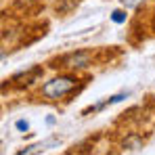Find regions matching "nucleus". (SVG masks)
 Segmentation results:
<instances>
[{
	"label": "nucleus",
	"instance_id": "obj_1",
	"mask_svg": "<svg viewBox=\"0 0 155 155\" xmlns=\"http://www.w3.org/2000/svg\"><path fill=\"white\" fill-rule=\"evenodd\" d=\"M78 80L76 76H59V78H52L48 80L44 86H42V97H46L48 101H59L67 94L74 92V88L78 86Z\"/></svg>",
	"mask_w": 155,
	"mask_h": 155
},
{
	"label": "nucleus",
	"instance_id": "obj_2",
	"mask_svg": "<svg viewBox=\"0 0 155 155\" xmlns=\"http://www.w3.org/2000/svg\"><path fill=\"white\" fill-rule=\"evenodd\" d=\"M92 59H94V54L90 51H76L57 59L52 67H57V69H84L92 63Z\"/></svg>",
	"mask_w": 155,
	"mask_h": 155
},
{
	"label": "nucleus",
	"instance_id": "obj_3",
	"mask_svg": "<svg viewBox=\"0 0 155 155\" xmlns=\"http://www.w3.org/2000/svg\"><path fill=\"white\" fill-rule=\"evenodd\" d=\"M122 99H126V94H115V97H109L107 101H103V103H99V105H94V107H90V111H101V109H105V107H109V105H113V103H120Z\"/></svg>",
	"mask_w": 155,
	"mask_h": 155
},
{
	"label": "nucleus",
	"instance_id": "obj_4",
	"mask_svg": "<svg viewBox=\"0 0 155 155\" xmlns=\"http://www.w3.org/2000/svg\"><path fill=\"white\" fill-rule=\"evenodd\" d=\"M111 19H113L115 23H124V21H126V13H124V11H113V13H111Z\"/></svg>",
	"mask_w": 155,
	"mask_h": 155
},
{
	"label": "nucleus",
	"instance_id": "obj_5",
	"mask_svg": "<svg viewBox=\"0 0 155 155\" xmlns=\"http://www.w3.org/2000/svg\"><path fill=\"white\" fill-rule=\"evenodd\" d=\"M120 2H122L126 8H134V6H138V4L145 2V0H120Z\"/></svg>",
	"mask_w": 155,
	"mask_h": 155
},
{
	"label": "nucleus",
	"instance_id": "obj_6",
	"mask_svg": "<svg viewBox=\"0 0 155 155\" xmlns=\"http://www.w3.org/2000/svg\"><path fill=\"white\" fill-rule=\"evenodd\" d=\"M15 126H17V130H21V132H27V130H29V124H27L25 120H19Z\"/></svg>",
	"mask_w": 155,
	"mask_h": 155
}]
</instances>
